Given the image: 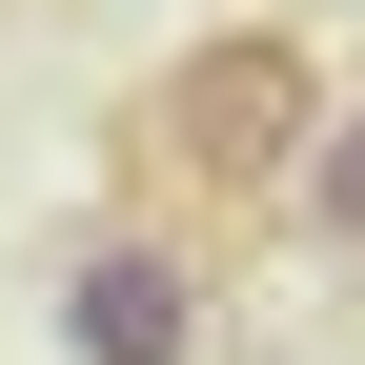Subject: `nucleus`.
Returning a JSON list of instances; mask_svg holds the SVG:
<instances>
[{
  "label": "nucleus",
  "mask_w": 365,
  "mask_h": 365,
  "mask_svg": "<svg viewBox=\"0 0 365 365\" xmlns=\"http://www.w3.org/2000/svg\"><path fill=\"white\" fill-rule=\"evenodd\" d=\"M325 102H345V81H325V41H304V21H203V41L143 81L122 143H143L163 203H223V223H244V203H284V182H304Z\"/></svg>",
  "instance_id": "nucleus-1"
},
{
  "label": "nucleus",
  "mask_w": 365,
  "mask_h": 365,
  "mask_svg": "<svg viewBox=\"0 0 365 365\" xmlns=\"http://www.w3.org/2000/svg\"><path fill=\"white\" fill-rule=\"evenodd\" d=\"M61 365H203V244L182 223H102L61 264Z\"/></svg>",
  "instance_id": "nucleus-2"
},
{
  "label": "nucleus",
  "mask_w": 365,
  "mask_h": 365,
  "mask_svg": "<svg viewBox=\"0 0 365 365\" xmlns=\"http://www.w3.org/2000/svg\"><path fill=\"white\" fill-rule=\"evenodd\" d=\"M284 203H304V244H325V264H365V102H325V143H304Z\"/></svg>",
  "instance_id": "nucleus-3"
}]
</instances>
